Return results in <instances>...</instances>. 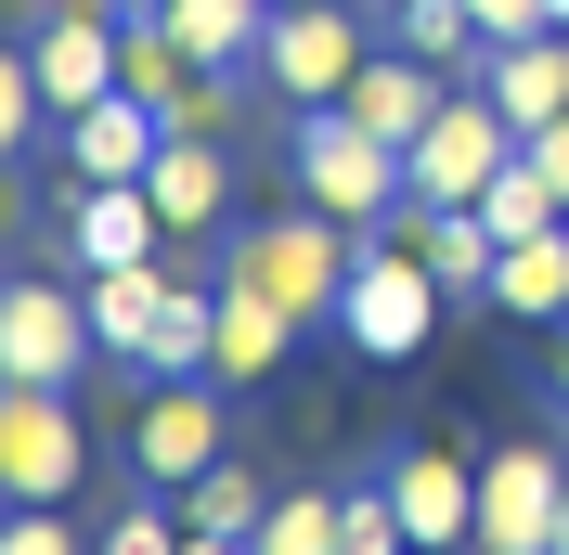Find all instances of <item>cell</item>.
<instances>
[{
  "label": "cell",
  "mask_w": 569,
  "mask_h": 555,
  "mask_svg": "<svg viewBox=\"0 0 569 555\" xmlns=\"http://www.w3.org/2000/svg\"><path fill=\"white\" fill-rule=\"evenodd\" d=\"M557 27H569V0H557Z\"/></svg>",
  "instance_id": "cell-34"
},
{
  "label": "cell",
  "mask_w": 569,
  "mask_h": 555,
  "mask_svg": "<svg viewBox=\"0 0 569 555\" xmlns=\"http://www.w3.org/2000/svg\"><path fill=\"white\" fill-rule=\"evenodd\" d=\"M557 555H569V478H557Z\"/></svg>",
  "instance_id": "cell-31"
},
{
  "label": "cell",
  "mask_w": 569,
  "mask_h": 555,
  "mask_svg": "<svg viewBox=\"0 0 569 555\" xmlns=\"http://www.w3.org/2000/svg\"><path fill=\"white\" fill-rule=\"evenodd\" d=\"M78 465H91V440H78L66 387H0V491L13 504H66Z\"/></svg>",
  "instance_id": "cell-9"
},
{
  "label": "cell",
  "mask_w": 569,
  "mask_h": 555,
  "mask_svg": "<svg viewBox=\"0 0 569 555\" xmlns=\"http://www.w3.org/2000/svg\"><path fill=\"white\" fill-rule=\"evenodd\" d=\"M272 13H284V0H272Z\"/></svg>",
  "instance_id": "cell-35"
},
{
  "label": "cell",
  "mask_w": 569,
  "mask_h": 555,
  "mask_svg": "<svg viewBox=\"0 0 569 555\" xmlns=\"http://www.w3.org/2000/svg\"><path fill=\"white\" fill-rule=\"evenodd\" d=\"M492 311H518V323H569V220L492 259Z\"/></svg>",
  "instance_id": "cell-18"
},
{
  "label": "cell",
  "mask_w": 569,
  "mask_h": 555,
  "mask_svg": "<svg viewBox=\"0 0 569 555\" xmlns=\"http://www.w3.org/2000/svg\"><path fill=\"white\" fill-rule=\"evenodd\" d=\"M557 478H569V426L505 440L479 465V555H557Z\"/></svg>",
  "instance_id": "cell-7"
},
{
  "label": "cell",
  "mask_w": 569,
  "mask_h": 555,
  "mask_svg": "<svg viewBox=\"0 0 569 555\" xmlns=\"http://www.w3.org/2000/svg\"><path fill=\"white\" fill-rule=\"evenodd\" d=\"M479 220H492L505 245H531V233H557V220H569V194H557V181L531 169V155H518V169H505L492 194H479Z\"/></svg>",
  "instance_id": "cell-22"
},
{
  "label": "cell",
  "mask_w": 569,
  "mask_h": 555,
  "mask_svg": "<svg viewBox=\"0 0 569 555\" xmlns=\"http://www.w3.org/2000/svg\"><path fill=\"white\" fill-rule=\"evenodd\" d=\"M78 297H91V336L142 362V336H156V297H169V259H142V272H78Z\"/></svg>",
  "instance_id": "cell-20"
},
{
  "label": "cell",
  "mask_w": 569,
  "mask_h": 555,
  "mask_svg": "<svg viewBox=\"0 0 569 555\" xmlns=\"http://www.w3.org/2000/svg\"><path fill=\"white\" fill-rule=\"evenodd\" d=\"M117 13H156V0H117Z\"/></svg>",
  "instance_id": "cell-32"
},
{
  "label": "cell",
  "mask_w": 569,
  "mask_h": 555,
  "mask_svg": "<svg viewBox=\"0 0 569 555\" xmlns=\"http://www.w3.org/2000/svg\"><path fill=\"white\" fill-rule=\"evenodd\" d=\"M376 13H401V0H376Z\"/></svg>",
  "instance_id": "cell-33"
},
{
  "label": "cell",
  "mask_w": 569,
  "mask_h": 555,
  "mask_svg": "<svg viewBox=\"0 0 569 555\" xmlns=\"http://www.w3.org/2000/svg\"><path fill=\"white\" fill-rule=\"evenodd\" d=\"M156 142H169V117L142 104V91H104L91 117H66V169H78V181H142V169H156Z\"/></svg>",
  "instance_id": "cell-14"
},
{
  "label": "cell",
  "mask_w": 569,
  "mask_h": 555,
  "mask_svg": "<svg viewBox=\"0 0 569 555\" xmlns=\"http://www.w3.org/2000/svg\"><path fill=\"white\" fill-rule=\"evenodd\" d=\"M0 555H91V543H78V529L52 517V504H13V529H0Z\"/></svg>",
  "instance_id": "cell-27"
},
{
  "label": "cell",
  "mask_w": 569,
  "mask_h": 555,
  "mask_svg": "<svg viewBox=\"0 0 569 555\" xmlns=\"http://www.w3.org/2000/svg\"><path fill=\"white\" fill-rule=\"evenodd\" d=\"M181 555H247V543H208V529H194V543H181Z\"/></svg>",
  "instance_id": "cell-30"
},
{
  "label": "cell",
  "mask_w": 569,
  "mask_h": 555,
  "mask_svg": "<svg viewBox=\"0 0 569 555\" xmlns=\"http://www.w3.org/2000/svg\"><path fill=\"white\" fill-rule=\"evenodd\" d=\"M479 91L518 117V142H531V130H557V117H569V27L518 39V52H492V65H479Z\"/></svg>",
  "instance_id": "cell-15"
},
{
  "label": "cell",
  "mask_w": 569,
  "mask_h": 555,
  "mask_svg": "<svg viewBox=\"0 0 569 555\" xmlns=\"http://www.w3.org/2000/svg\"><path fill=\"white\" fill-rule=\"evenodd\" d=\"M181 517L208 529V543H247V555H259V517H272V491H259V478H247V465H233V452H220L208 478L181 491Z\"/></svg>",
  "instance_id": "cell-21"
},
{
  "label": "cell",
  "mask_w": 569,
  "mask_h": 555,
  "mask_svg": "<svg viewBox=\"0 0 569 555\" xmlns=\"http://www.w3.org/2000/svg\"><path fill=\"white\" fill-rule=\"evenodd\" d=\"M142 194H156L169 245H194V233H220V220H233V155H220L208 130H169V142H156V169H142Z\"/></svg>",
  "instance_id": "cell-13"
},
{
  "label": "cell",
  "mask_w": 569,
  "mask_h": 555,
  "mask_svg": "<svg viewBox=\"0 0 569 555\" xmlns=\"http://www.w3.org/2000/svg\"><path fill=\"white\" fill-rule=\"evenodd\" d=\"M337 555H415V529H401L389 478H376V491H337Z\"/></svg>",
  "instance_id": "cell-24"
},
{
  "label": "cell",
  "mask_w": 569,
  "mask_h": 555,
  "mask_svg": "<svg viewBox=\"0 0 569 555\" xmlns=\"http://www.w3.org/2000/svg\"><path fill=\"white\" fill-rule=\"evenodd\" d=\"M543 387H557V414H569V323H557V375H543Z\"/></svg>",
  "instance_id": "cell-29"
},
{
  "label": "cell",
  "mask_w": 569,
  "mask_h": 555,
  "mask_svg": "<svg viewBox=\"0 0 569 555\" xmlns=\"http://www.w3.org/2000/svg\"><path fill=\"white\" fill-rule=\"evenodd\" d=\"M362 52H376V39H362L350 0H284L272 39H259V91H284V104L311 117V104H337V91L362 78Z\"/></svg>",
  "instance_id": "cell-5"
},
{
  "label": "cell",
  "mask_w": 569,
  "mask_h": 555,
  "mask_svg": "<svg viewBox=\"0 0 569 555\" xmlns=\"http://www.w3.org/2000/svg\"><path fill=\"white\" fill-rule=\"evenodd\" d=\"M440 297H453V284L427 272V259H401V245L362 233V272H350V311H337V336H350L362 362H415L427 323H440Z\"/></svg>",
  "instance_id": "cell-6"
},
{
  "label": "cell",
  "mask_w": 569,
  "mask_h": 555,
  "mask_svg": "<svg viewBox=\"0 0 569 555\" xmlns=\"http://www.w3.org/2000/svg\"><path fill=\"white\" fill-rule=\"evenodd\" d=\"M531 169H543V181L569 194V117H557V130H531Z\"/></svg>",
  "instance_id": "cell-28"
},
{
  "label": "cell",
  "mask_w": 569,
  "mask_h": 555,
  "mask_svg": "<svg viewBox=\"0 0 569 555\" xmlns=\"http://www.w3.org/2000/svg\"><path fill=\"white\" fill-rule=\"evenodd\" d=\"M337 104H350L376 142H401V155H415V130H427L440 104H453V78L427 65V52H401V39H376V52H362V78L337 91Z\"/></svg>",
  "instance_id": "cell-12"
},
{
  "label": "cell",
  "mask_w": 569,
  "mask_h": 555,
  "mask_svg": "<svg viewBox=\"0 0 569 555\" xmlns=\"http://www.w3.org/2000/svg\"><path fill=\"white\" fill-rule=\"evenodd\" d=\"M66 259H78V272H142V259H169L156 194H142V181H78V208H66Z\"/></svg>",
  "instance_id": "cell-10"
},
{
  "label": "cell",
  "mask_w": 569,
  "mask_h": 555,
  "mask_svg": "<svg viewBox=\"0 0 569 555\" xmlns=\"http://www.w3.org/2000/svg\"><path fill=\"white\" fill-rule=\"evenodd\" d=\"M181 27V52L208 78H259V39H272V0H156Z\"/></svg>",
  "instance_id": "cell-17"
},
{
  "label": "cell",
  "mask_w": 569,
  "mask_h": 555,
  "mask_svg": "<svg viewBox=\"0 0 569 555\" xmlns=\"http://www.w3.org/2000/svg\"><path fill=\"white\" fill-rule=\"evenodd\" d=\"M401 194H415L401 142H376L350 104H311V117H298V208H323V220H350V233H376Z\"/></svg>",
  "instance_id": "cell-2"
},
{
  "label": "cell",
  "mask_w": 569,
  "mask_h": 555,
  "mask_svg": "<svg viewBox=\"0 0 569 555\" xmlns=\"http://www.w3.org/2000/svg\"><path fill=\"white\" fill-rule=\"evenodd\" d=\"M208 349H220V284H181L156 297V336H142V375H208Z\"/></svg>",
  "instance_id": "cell-19"
},
{
  "label": "cell",
  "mask_w": 569,
  "mask_h": 555,
  "mask_svg": "<svg viewBox=\"0 0 569 555\" xmlns=\"http://www.w3.org/2000/svg\"><path fill=\"white\" fill-rule=\"evenodd\" d=\"M284 336H298V311L220 272V349H208V375H220V387H259V375L284 362Z\"/></svg>",
  "instance_id": "cell-16"
},
{
  "label": "cell",
  "mask_w": 569,
  "mask_h": 555,
  "mask_svg": "<svg viewBox=\"0 0 569 555\" xmlns=\"http://www.w3.org/2000/svg\"><path fill=\"white\" fill-rule=\"evenodd\" d=\"M181 543H194V517H181V491H142V504H130V517H117V529H104L91 555H181Z\"/></svg>",
  "instance_id": "cell-25"
},
{
  "label": "cell",
  "mask_w": 569,
  "mask_h": 555,
  "mask_svg": "<svg viewBox=\"0 0 569 555\" xmlns=\"http://www.w3.org/2000/svg\"><path fill=\"white\" fill-rule=\"evenodd\" d=\"M91 297L78 284H13L0 297V387H78V362H91Z\"/></svg>",
  "instance_id": "cell-8"
},
{
  "label": "cell",
  "mask_w": 569,
  "mask_h": 555,
  "mask_svg": "<svg viewBox=\"0 0 569 555\" xmlns=\"http://www.w3.org/2000/svg\"><path fill=\"white\" fill-rule=\"evenodd\" d=\"M259 555H337V491H272Z\"/></svg>",
  "instance_id": "cell-23"
},
{
  "label": "cell",
  "mask_w": 569,
  "mask_h": 555,
  "mask_svg": "<svg viewBox=\"0 0 569 555\" xmlns=\"http://www.w3.org/2000/svg\"><path fill=\"white\" fill-rule=\"evenodd\" d=\"M220 452H233V387L220 375H156L130 401V478L142 491H194Z\"/></svg>",
  "instance_id": "cell-3"
},
{
  "label": "cell",
  "mask_w": 569,
  "mask_h": 555,
  "mask_svg": "<svg viewBox=\"0 0 569 555\" xmlns=\"http://www.w3.org/2000/svg\"><path fill=\"white\" fill-rule=\"evenodd\" d=\"M389 504H401V529H415V555L479 543V465H466V452H440V440L389 465Z\"/></svg>",
  "instance_id": "cell-11"
},
{
  "label": "cell",
  "mask_w": 569,
  "mask_h": 555,
  "mask_svg": "<svg viewBox=\"0 0 569 555\" xmlns=\"http://www.w3.org/2000/svg\"><path fill=\"white\" fill-rule=\"evenodd\" d=\"M518 155H531V142H518V117H505L479 78H453V104L415 130V155H401V169H415V194H427V208H479V194H492Z\"/></svg>",
  "instance_id": "cell-4"
},
{
  "label": "cell",
  "mask_w": 569,
  "mask_h": 555,
  "mask_svg": "<svg viewBox=\"0 0 569 555\" xmlns=\"http://www.w3.org/2000/svg\"><path fill=\"white\" fill-rule=\"evenodd\" d=\"M466 13H479V39H492V52H518V39L557 27V0H466Z\"/></svg>",
  "instance_id": "cell-26"
},
{
  "label": "cell",
  "mask_w": 569,
  "mask_h": 555,
  "mask_svg": "<svg viewBox=\"0 0 569 555\" xmlns=\"http://www.w3.org/2000/svg\"><path fill=\"white\" fill-rule=\"evenodd\" d=\"M220 272L259 284V297H284L298 323H337V311H350V272H362V233H350V220H323V208H298V220H247Z\"/></svg>",
  "instance_id": "cell-1"
}]
</instances>
